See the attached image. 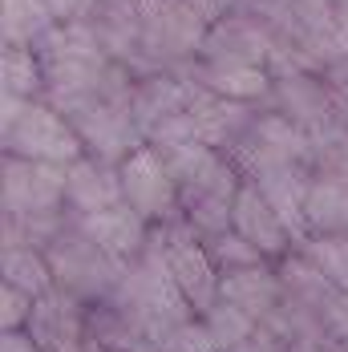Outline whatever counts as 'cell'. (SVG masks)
Wrapping results in <instances>:
<instances>
[{
  "mask_svg": "<svg viewBox=\"0 0 348 352\" xmlns=\"http://www.w3.org/2000/svg\"><path fill=\"white\" fill-rule=\"evenodd\" d=\"M308 235H348V178H320L308 186L304 239Z\"/></svg>",
  "mask_w": 348,
  "mask_h": 352,
  "instance_id": "9",
  "label": "cell"
},
{
  "mask_svg": "<svg viewBox=\"0 0 348 352\" xmlns=\"http://www.w3.org/2000/svg\"><path fill=\"white\" fill-rule=\"evenodd\" d=\"M279 352H340V344H332V340H292V344H283Z\"/></svg>",
  "mask_w": 348,
  "mask_h": 352,
  "instance_id": "17",
  "label": "cell"
},
{
  "mask_svg": "<svg viewBox=\"0 0 348 352\" xmlns=\"http://www.w3.org/2000/svg\"><path fill=\"white\" fill-rule=\"evenodd\" d=\"M203 324H207V332L215 336V344H219V352H231V349H239L247 336H255L259 332V324L247 316V312H239L235 304H227V300H219L215 308H207L203 312Z\"/></svg>",
  "mask_w": 348,
  "mask_h": 352,
  "instance_id": "11",
  "label": "cell"
},
{
  "mask_svg": "<svg viewBox=\"0 0 348 352\" xmlns=\"http://www.w3.org/2000/svg\"><path fill=\"white\" fill-rule=\"evenodd\" d=\"M45 255H49V267L57 276V287L77 296L85 308L113 300L122 280H126V272H130V263H122L118 255L102 251L77 227H65L53 243L45 247Z\"/></svg>",
  "mask_w": 348,
  "mask_h": 352,
  "instance_id": "1",
  "label": "cell"
},
{
  "mask_svg": "<svg viewBox=\"0 0 348 352\" xmlns=\"http://www.w3.org/2000/svg\"><path fill=\"white\" fill-rule=\"evenodd\" d=\"M231 231H235L239 239H247L268 263L287 259V255H292V243H296L292 227H287L276 214V207L259 195V186H239L235 207H231Z\"/></svg>",
  "mask_w": 348,
  "mask_h": 352,
  "instance_id": "4",
  "label": "cell"
},
{
  "mask_svg": "<svg viewBox=\"0 0 348 352\" xmlns=\"http://www.w3.org/2000/svg\"><path fill=\"white\" fill-rule=\"evenodd\" d=\"M210 259H215V267H219V276H227V272H243V267H259V263H268L255 247L239 239L235 231H227V235H219V239H210L207 243Z\"/></svg>",
  "mask_w": 348,
  "mask_h": 352,
  "instance_id": "12",
  "label": "cell"
},
{
  "mask_svg": "<svg viewBox=\"0 0 348 352\" xmlns=\"http://www.w3.org/2000/svg\"><path fill=\"white\" fill-rule=\"evenodd\" d=\"M162 239V251H166V263H171V276L182 292V300L195 308V316H203L207 308H215L223 300V276L210 259L207 243L191 231V227H162L154 231Z\"/></svg>",
  "mask_w": 348,
  "mask_h": 352,
  "instance_id": "2",
  "label": "cell"
},
{
  "mask_svg": "<svg viewBox=\"0 0 348 352\" xmlns=\"http://www.w3.org/2000/svg\"><path fill=\"white\" fill-rule=\"evenodd\" d=\"M162 352H219V344H215V336L207 332V324L195 316V320L174 324L171 332H166Z\"/></svg>",
  "mask_w": 348,
  "mask_h": 352,
  "instance_id": "13",
  "label": "cell"
},
{
  "mask_svg": "<svg viewBox=\"0 0 348 352\" xmlns=\"http://www.w3.org/2000/svg\"><path fill=\"white\" fill-rule=\"evenodd\" d=\"M279 349H283V344H279L276 336H272L268 328H259L255 336H247L243 344H239V349H231V352H279Z\"/></svg>",
  "mask_w": 348,
  "mask_h": 352,
  "instance_id": "15",
  "label": "cell"
},
{
  "mask_svg": "<svg viewBox=\"0 0 348 352\" xmlns=\"http://www.w3.org/2000/svg\"><path fill=\"white\" fill-rule=\"evenodd\" d=\"M85 239H94V243L109 251V255H118L122 263H134L146 255V247H150V223L142 219L138 211H130L126 203L122 207H109L102 214H81L77 223H73Z\"/></svg>",
  "mask_w": 348,
  "mask_h": 352,
  "instance_id": "5",
  "label": "cell"
},
{
  "mask_svg": "<svg viewBox=\"0 0 348 352\" xmlns=\"http://www.w3.org/2000/svg\"><path fill=\"white\" fill-rule=\"evenodd\" d=\"M0 267H4V283H12V287H21L25 296H49V292H57V276H53V267H49V255L41 251V247H4V255H0Z\"/></svg>",
  "mask_w": 348,
  "mask_h": 352,
  "instance_id": "10",
  "label": "cell"
},
{
  "mask_svg": "<svg viewBox=\"0 0 348 352\" xmlns=\"http://www.w3.org/2000/svg\"><path fill=\"white\" fill-rule=\"evenodd\" d=\"M65 199L77 211V219L81 214H102L109 207H122L126 203L122 199V175L102 170L94 162H73L65 170Z\"/></svg>",
  "mask_w": 348,
  "mask_h": 352,
  "instance_id": "8",
  "label": "cell"
},
{
  "mask_svg": "<svg viewBox=\"0 0 348 352\" xmlns=\"http://www.w3.org/2000/svg\"><path fill=\"white\" fill-rule=\"evenodd\" d=\"M8 146H17V154H29V158H57L65 162L77 154V142L73 134L45 109H21L17 118V130H8Z\"/></svg>",
  "mask_w": 348,
  "mask_h": 352,
  "instance_id": "7",
  "label": "cell"
},
{
  "mask_svg": "<svg viewBox=\"0 0 348 352\" xmlns=\"http://www.w3.org/2000/svg\"><path fill=\"white\" fill-rule=\"evenodd\" d=\"M118 175H122V199H126L130 211H138L146 223H166V219H174L178 182H174L171 166L158 154L138 150Z\"/></svg>",
  "mask_w": 348,
  "mask_h": 352,
  "instance_id": "3",
  "label": "cell"
},
{
  "mask_svg": "<svg viewBox=\"0 0 348 352\" xmlns=\"http://www.w3.org/2000/svg\"><path fill=\"white\" fill-rule=\"evenodd\" d=\"M33 296H25L12 283H0V332H25L33 316Z\"/></svg>",
  "mask_w": 348,
  "mask_h": 352,
  "instance_id": "14",
  "label": "cell"
},
{
  "mask_svg": "<svg viewBox=\"0 0 348 352\" xmlns=\"http://www.w3.org/2000/svg\"><path fill=\"white\" fill-rule=\"evenodd\" d=\"M223 300L235 304L239 312H247L255 324H263L268 316H276V308L283 304V283H279L276 263L227 272V276H223Z\"/></svg>",
  "mask_w": 348,
  "mask_h": 352,
  "instance_id": "6",
  "label": "cell"
},
{
  "mask_svg": "<svg viewBox=\"0 0 348 352\" xmlns=\"http://www.w3.org/2000/svg\"><path fill=\"white\" fill-rule=\"evenodd\" d=\"M0 352H41L29 332H0Z\"/></svg>",
  "mask_w": 348,
  "mask_h": 352,
  "instance_id": "16",
  "label": "cell"
}]
</instances>
